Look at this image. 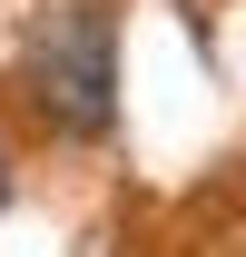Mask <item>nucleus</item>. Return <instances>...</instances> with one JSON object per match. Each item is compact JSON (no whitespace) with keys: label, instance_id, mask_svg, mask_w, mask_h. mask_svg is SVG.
Instances as JSON below:
<instances>
[{"label":"nucleus","instance_id":"obj_1","mask_svg":"<svg viewBox=\"0 0 246 257\" xmlns=\"http://www.w3.org/2000/svg\"><path fill=\"white\" fill-rule=\"evenodd\" d=\"M20 89H30V109L50 128L108 139V119H118V20H108L98 0L50 10L30 30V50H20Z\"/></svg>","mask_w":246,"mask_h":257},{"label":"nucleus","instance_id":"obj_2","mask_svg":"<svg viewBox=\"0 0 246 257\" xmlns=\"http://www.w3.org/2000/svg\"><path fill=\"white\" fill-rule=\"evenodd\" d=\"M0 198H10V159H0Z\"/></svg>","mask_w":246,"mask_h":257}]
</instances>
